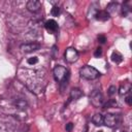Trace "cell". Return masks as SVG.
Returning a JSON list of instances; mask_svg holds the SVG:
<instances>
[{"label":"cell","mask_w":132,"mask_h":132,"mask_svg":"<svg viewBox=\"0 0 132 132\" xmlns=\"http://www.w3.org/2000/svg\"><path fill=\"white\" fill-rule=\"evenodd\" d=\"M79 75L85 79L92 80V79H96L97 77H99L100 76V72L95 67L86 65V66H84V67H81L79 69Z\"/></svg>","instance_id":"obj_1"},{"label":"cell","mask_w":132,"mask_h":132,"mask_svg":"<svg viewBox=\"0 0 132 132\" xmlns=\"http://www.w3.org/2000/svg\"><path fill=\"white\" fill-rule=\"evenodd\" d=\"M53 75H54V78L56 81L63 82L66 79V77L68 76V70L62 65H57L53 69Z\"/></svg>","instance_id":"obj_2"},{"label":"cell","mask_w":132,"mask_h":132,"mask_svg":"<svg viewBox=\"0 0 132 132\" xmlns=\"http://www.w3.org/2000/svg\"><path fill=\"white\" fill-rule=\"evenodd\" d=\"M103 96L99 90H94L90 94V102L95 107H100L103 105Z\"/></svg>","instance_id":"obj_3"},{"label":"cell","mask_w":132,"mask_h":132,"mask_svg":"<svg viewBox=\"0 0 132 132\" xmlns=\"http://www.w3.org/2000/svg\"><path fill=\"white\" fill-rule=\"evenodd\" d=\"M120 122L119 116L116 113H106L103 117V125L107 127H116Z\"/></svg>","instance_id":"obj_4"},{"label":"cell","mask_w":132,"mask_h":132,"mask_svg":"<svg viewBox=\"0 0 132 132\" xmlns=\"http://www.w3.org/2000/svg\"><path fill=\"white\" fill-rule=\"evenodd\" d=\"M64 57H65L66 62H68V63H74V62H76L78 60L79 54H78V52L74 47H68L65 51Z\"/></svg>","instance_id":"obj_5"},{"label":"cell","mask_w":132,"mask_h":132,"mask_svg":"<svg viewBox=\"0 0 132 132\" xmlns=\"http://www.w3.org/2000/svg\"><path fill=\"white\" fill-rule=\"evenodd\" d=\"M20 48L24 53H32V52H35V51L39 50L40 44L38 42H27V43H23L20 46Z\"/></svg>","instance_id":"obj_6"},{"label":"cell","mask_w":132,"mask_h":132,"mask_svg":"<svg viewBox=\"0 0 132 132\" xmlns=\"http://www.w3.org/2000/svg\"><path fill=\"white\" fill-rule=\"evenodd\" d=\"M27 9L31 12H37L41 8V2L37 0H30L27 2Z\"/></svg>","instance_id":"obj_7"},{"label":"cell","mask_w":132,"mask_h":132,"mask_svg":"<svg viewBox=\"0 0 132 132\" xmlns=\"http://www.w3.org/2000/svg\"><path fill=\"white\" fill-rule=\"evenodd\" d=\"M13 105L15 106L16 109L19 110H25L27 107H28V102L26 99L24 98H16L14 101H13Z\"/></svg>","instance_id":"obj_8"},{"label":"cell","mask_w":132,"mask_h":132,"mask_svg":"<svg viewBox=\"0 0 132 132\" xmlns=\"http://www.w3.org/2000/svg\"><path fill=\"white\" fill-rule=\"evenodd\" d=\"M44 27H45V29L48 32H52V33H55L58 30V28H59L58 27V24H57V22L55 20H48V21H46L45 24H44Z\"/></svg>","instance_id":"obj_9"},{"label":"cell","mask_w":132,"mask_h":132,"mask_svg":"<svg viewBox=\"0 0 132 132\" xmlns=\"http://www.w3.org/2000/svg\"><path fill=\"white\" fill-rule=\"evenodd\" d=\"M82 91L78 88H73L71 91H70V100H77L79 99L81 96H82Z\"/></svg>","instance_id":"obj_10"},{"label":"cell","mask_w":132,"mask_h":132,"mask_svg":"<svg viewBox=\"0 0 132 132\" xmlns=\"http://www.w3.org/2000/svg\"><path fill=\"white\" fill-rule=\"evenodd\" d=\"M95 16L97 20L104 22V21H107L109 19V13L106 10H97V12L95 13Z\"/></svg>","instance_id":"obj_11"},{"label":"cell","mask_w":132,"mask_h":132,"mask_svg":"<svg viewBox=\"0 0 132 132\" xmlns=\"http://www.w3.org/2000/svg\"><path fill=\"white\" fill-rule=\"evenodd\" d=\"M130 91H131V85H130V82H127L126 81V82H124V84L121 85V87L119 89V94L121 96H124V95L128 94Z\"/></svg>","instance_id":"obj_12"},{"label":"cell","mask_w":132,"mask_h":132,"mask_svg":"<svg viewBox=\"0 0 132 132\" xmlns=\"http://www.w3.org/2000/svg\"><path fill=\"white\" fill-rule=\"evenodd\" d=\"M92 123L96 126H102L103 125V116L101 113H96L92 117Z\"/></svg>","instance_id":"obj_13"},{"label":"cell","mask_w":132,"mask_h":132,"mask_svg":"<svg viewBox=\"0 0 132 132\" xmlns=\"http://www.w3.org/2000/svg\"><path fill=\"white\" fill-rule=\"evenodd\" d=\"M110 58H111V61L114 62V63H117V64H119V63H121L123 61V56L119 52H113L111 54V57Z\"/></svg>","instance_id":"obj_14"},{"label":"cell","mask_w":132,"mask_h":132,"mask_svg":"<svg viewBox=\"0 0 132 132\" xmlns=\"http://www.w3.org/2000/svg\"><path fill=\"white\" fill-rule=\"evenodd\" d=\"M38 63V58L37 57H30L27 59V64L28 65H36Z\"/></svg>","instance_id":"obj_15"},{"label":"cell","mask_w":132,"mask_h":132,"mask_svg":"<svg viewBox=\"0 0 132 132\" xmlns=\"http://www.w3.org/2000/svg\"><path fill=\"white\" fill-rule=\"evenodd\" d=\"M51 13H52L53 16H58V15L60 14V7L54 6V7L52 8V10H51Z\"/></svg>","instance_id":"obj_16"},{"label":"cell","mask_w":132,"mask_h":132,"mask_svg":"<svg viewBox=\"0 0 132 132\" xmlns=\"http://www.w3.org/2000/svg\"><path fill=\"white\" fill-rule=\"evenodd\" d=\"M129 11H130L129 6L123 4V6H122V14H123V15H127V14L129 13Z\"/></svg>","instance_id":"obj_17"},{"label":"cell","mask_w":132,"mask_h":132,"mask_svg":"<svg viewBox=\"0 0 132 132\" xmlns=\"http://www.w3.org/2000/svg\"><path fill=\"white\" fill-rule=\"evenodd\" d=\"M116 91H117V88H116V86H110L109 88H108V95H110V96H112L113 94H116Z\"/></svg>","instance_id":"obj_18"},{"label":"cell","mask_w":132,"mask_h":132,"mask_svg":"<svg viewBox=\"0 0 132 132\" xmlns=\"http://www.w3.org/2000/svg\"><path fill=\"white\" fill-rule=\"evenodd\" d=\"M101 55H102V50H101V47H97L96 51H95V53H94V56H95L96 58H99Z\"/></svg>","instance_id":"obj_19"},{"label":"cell","mask_w":132,"mask_h":132,"mask_svg":"<svg viewBox=\"0 0 132 132\" xmlns=\"http://www.w3.org/2000/svg\"><path fill=\"white\" fill-rule=\"evenodd\" d=\"M65 129H66L67 132H71L72 129H73V124H72V123H68V124H66Z\"/></svg>","instance_id":"obj_20"},{"label":"cell","mask_w":132,"mask_h":132,"mask_svg":"<svg viewBox=\"0 0 132 132\" xmlns=\"http://www.w3.org/2000/svg\"><path fill=\"white\" fill-rule=\"evenodd\" d=\"M98 41H99L100 43H104V42L106 41L105 36H104V35H99V36H98Z\"/></svg>","instance_id":"obj_21"},{"label":"cell","mask_w":132,"mask_h":132,"mask_svg":"<svg viewBox=\"0 0 132 132\" xmlns=\"http://www.w3.org/2000/svg\"><path fill=\"white\" fill-rule=\"evenodd\" d=\"M125 101H126V103H127L128 105H131V104H132V102H131V95H130V94H128V95L126 96Z\"/></svg>","instance_id":"obj_22"},{"label":"cell","mask_w":132,"mask_h":132,"mask_svg":"<svg viewBox=\"0 0 132 132\" xmlns=\"http://www.w3.org/2000/svg\"><path fill=\"white\" fill-rule=\"evenodd\" d=\"M98 132H103V131H98Z\"/></svg>","instance_id":"obj_23"},{"label":"cell","mask_w":132,"mask_h":132,"mask_svg":"<svg viewBox=\"0 0 132 132\" xmlns=\"http://www.w3.org/2000/svg\"><path fill=\"white\" fill-rule=\"evenodd\" d=\"M123 132H127V131H123Z\"/></svg>","instance_id":"obj_24"}]
</instances>
